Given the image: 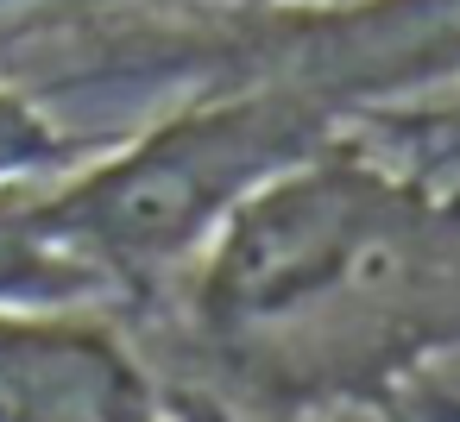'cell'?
Masks as SVG:
<instances>
[{"instance_id": "cell-5", "label": "cell", "mask_w": 460, "mask_h": 422, "mask_svg": "<svg viewBox=\"0 0 460 422\" xmlns=\"http://www.w3.org/2000/svg\"><path fill=\"white\" fill-rule=\"evenodd\" d=\"M95 145V133H70L39 95H26L20 83L0 76V183H20V177H58L70 164H83Z\"/></svg>"}, {"instance_id": "cell-3", "label": "cell", "mask_w": 460, "mask_h": 422, "mask_svg": "<svg viewBox=\"0 0 460 422\" xmlns=\"http://www.w3.org/2000/svg\"><path fill=\"white\" fill-rule=\"evenodd\" d=\"M120 290L89 265L45 208V177L0 183V315H64L114 309Z\"/></svg>"}, {"instance_id": "cell-2", "label": "cell", "mask_w": 460, "mask_h": 422, "mask_svg": "<svg viewBox=\"0 0 460 422\" xmlns=\"http://www.w3.org/2000/svg\"><path fill=\"white\" fill-rule=\"evenodd\" d=\"M0 422H164L108 309L0 315Z\"/></svg>"}, {"instance_id": "cell-1", "label": "cell", "mask_w": 460, "mask_h": 422, "mask_svg": "<svg viewBox=\"0 0 460 422\" xmlns=\"http://www.w3.org/2000/svg\"><path fill=\"white\" fill-rule=\"evenodd\" d=\"M334 127L290 89H196L127 139L95 145L83 164L45 177L58 233L108 271L127 296L183 277L215 227L271 177L322 152Z\"/></svg>"}, {"instance_id": "cell-4", "label": "cell", "mask_w": 460, "mask_h": 422, "mask_svg": "<svg viewBox=\"0 0 460 422\" xmlns=\"http://www.w3.org/2000/svg\"><path fill=\"white\" fill-rule=\"evenodd\" d=\"M353 133L366 145H378L385 158H397L403 171H416L429 183L447 177V189H460V89L391 108V114H366V120H353Z\"/></svg>"}]
</instances>
